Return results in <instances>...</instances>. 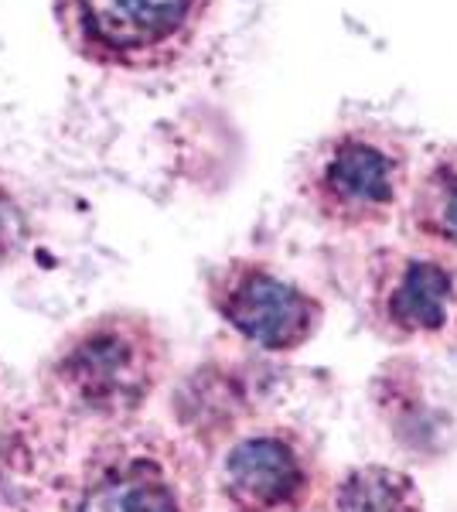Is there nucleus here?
I'll return each instance as SVG.
<instances>
[{
  "label": "nucleus",
  "mask_w": 457,
  "mask_h": 512,
  "mask_svg": "<svg viewBox=\"0 0 457 512\" xmlns=\"http://www.w3.org/2000/svg\"><path fill=\"white\" fill-rule=\"evenodd\" d=\"M168 373V342L137 311H106L65 335L45 366L41 390L72 424L120 431Z\"/></svg>",
  "instance_id": "obj_1"
},
{
  "label": "nucleus",
  "mask_w": 457,
  "mask_h": 512,
  "mask_svg": "<svg viewBox=\"0 0 457 512\" xmlns=\"http://www.w3.org/2000/svg\"><path fill=\"white\" fill-rule=\"evenodd\" d=\"M198 454L157 427H120L86 454L76 512H202Z\"/></svg>",
  "instance_id": "obj_2"
},
{
  "label": "nucleus",
  "mask_w": 457,
  "mask_h": 512,
  "mask_svg": "<svg viewBox=\"0 0 457 512\" xmlns=\"http://www.w3.org/2000/svg\"><path fill=\"white\" fill-rule=\"evenodd\" d=\"M410 188V151L376 127L324 137L304 164L301 195L314 216L342 233L379 229L400 212Z\"/></svg>",
  "instance_id": "obj_3"
},
{
  "label": "nucleus",
  "mask_w": 457,
  "mask_h": 512,
  "mask_svg": "<svg viewBox=\"0 0 457 512\" xmlns=\"http://www.w3.org/2000/svg\"><path fill=\"white\" fill-rule=\"evenodd\" d=\"M365 311L400 345H457V263L434 250H382L365 270Z\"/></svg>",
  "instance_id": "obj_4"
},
{
  "label": "nucleus",
  "mask_w": 457,
  "mask_h": 512,
  "mask_svg": "<svg viewBox=\"0 0 457 512\" xmlns=\"http://www.w3.org/2000/svg\"><path fill=\"white\" fill-rule=\"evenodd\" d=\"M209 301L232 332L263 352H297L318 335L324 318L318 297L253 260H229L215 270Z\"/></svg>",
  "instance_id": "obj_5"
},
{
  "label": "nucleus",
  "mask_w": 457,
  "mask_h": 512,
  "mask_svg": "<svg viewBox=\"0 0 457 512\" xmlns=\"http://www.w3.org/2000/svg\"><path fill=\"white\" fill-rule=\"evenodd\" d=\"M318 475V451L301 431L260 427L226 451L219 492L232 512H301Z\"/></svg>",
  "instance_id": "obj_6"
},
{
  "label": "nucleus",
  "mask_w": 457,
  "mask_h": 512,
  "mask_svg": "<svg viewBox=\"0 0 457 512\" xmlns=\"http://www.w3.org/2000/svg\"><path fill=\"white\" fill-rule=\"evenodd\" d=\"M198 4L202 0H76V11L99 52L113 59H144L188 35Z\"/></svg>",
  "instance_id": "obj_7"
},
{
  "label": "nucleus",
  "mask_w": 457,
  "mask_h": 512,
  "mask_svg": "<svg viewBox=\"0 0 457 512\" xmlns=\"http://www.w3.org/2000/svg\"><path fill=\"white\" fill-rule=\"evenodd\" d=\"M413 236L440 250H457V147L437 154L410 188L406 205Z\"/></svg>",
  "instance_id": "obj_8"
},
{
  "label": "nucleus",
  "mask_w": 457,
  "mask_h": 512,
  "mask_svg": "<svg viewBox=\"0 0 457 512\" xmlns=\"http://www.w3.org/2000/svg\"><path fill=\"white\" fill-rule=\"evenodd\" d=\"M331 512H423V499L417 482L400 468L362 465L338 478Z\"/></svg>",
  "instance_id": "obj_9"
},
{
  "label": "nucleus",
  "mask_w": 457,
  "mask_h": 512,
  "mask_svg": "<svg viewBox=\"0 0 457 512\" xmlns=\"http://www.w3.org/2000/svg\"><path fill=\"white\" fill-rule=\"evenodd\" d=\"M28 246V219H24L18 198L0 185V270L11 267Z\"/></svg>",
  "instance_id": "obj_10"
}]
</instances>
